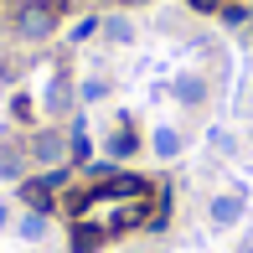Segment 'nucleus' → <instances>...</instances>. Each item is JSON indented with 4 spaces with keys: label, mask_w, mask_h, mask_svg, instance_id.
Masks as SVG:
<instances>
[{
    "label": "nucleus",
    "mask_w": 253,
    "mask_h": 253,
    "mask_svg": "<svg viewBox=\"0 0 253 253\" xmlns=\"http://www.w3.org/2000/svg\"><path fill=\"white\" fill-rule=\"evenodd\" d=\"M103 227H93V222H73V253H98L103 248Z\"/></svg>",
    "instance_id": "obj_4"
},
{
    "label": "nucleus",
    "mask_w": 253,
    "mask_h": 253,
    "mask_svg": "<svg viewBox=\"0 0 253 253\" xmlns=\"http://www.w3.org/2000/svg\"><path fill=\"white\" fill-rule=\"evenodd\" d=\"M103 93H109V83H103V78H88V83H83V98H88V103H98Z\"/></svg>",
    "instance_id": "obj_11"
},
{
    "label": "nucleus",
    "mask_w": 253,
    "mask_h": 253,
    "mask_svg": "<svg viewBox=\"0 0 253 253\" xmlns=\"http://www.w3.org/2000/svg\"><path fill=\"white\" fill-rule=\"evenodd\" d=\"M207 217H212V227H233V222H243V191H222V197H212Z\"/></svg>",
    "instance_id": "obj_3"
},
{
    "label": "nucleus",
    "mask_w": 253,
    "mask_h": 253,
    "mask_svg": "<svg viewBox=\"0 0 253 253\" xmlns=\"http://www.w3.org/2000/svg\"><path fill=\"white\" fill-rule=\"evenodd\" d=\"M248 31H253V16H248Z\"/></svg>",
    "instance_id": "obj_15"
},
{
    "label": "nucleus",
    "mask_w": 253,
    "mask_h": 253,
    "mask_svg": "<svg viewBox=\"0 0 253 253\" xmlns=\"http://www.w3.org/2000/svg\"><path fill=\"white\" fill-rule=\"evenodd\" d=\"M150 150H155L160 160H176V155H181V134L170 129V124H160V129L150 134Z\"/></svg>",
    "instance_id": "obj_5"
},
{
    "label": "nucleus",
    "mask_w": 253,
    "mask_h": 253,
    "mask_svg": "<svg viewBox=\"0 0 253 253\" xmlns=\"http://www.w3.org/2000/svg\"><path fill=\"white\" fill-rule=\"evenodd\" d=\"M31 160H37V166H62V160H67V134L42 129L37 140H31Z\"/></svg>",
    "instance_id": "obj_2"
},
{
    "label": "nucleus",
    "mask_w": 253,
    "mask_h": 253,
    "mask_svg": "<svg viewBox=\"0 0 253 253\" xmlns=\"http://www.w3.org/2000/svg\"><path fill=\"white\" fill-rule=\"evenodd\" d=\"M0 181H21V155L16 150H0Z\"/></svg>",
    "instance_id": "obj_10"
},
{
    "label": "nucleus",
    "mask_w": 253,
    "mask_h": 253,
    "mask_svg": "<svg viewBox=\"0 0 253 253\" xmlns=\"http://www.w3.org/2000/svg\"><path fill=\"white\" fill-rule=\"evenodd\" d=\"M16 233L26 238V243H42V238H47V212H26L16 222Z\"/></svg>",
    "instance_id": "obj_7"
},
{
    "label": "nucleus",
    "mask_w": 253,
    "mask_h": 253,
    "mask_svg": "<svg viewBox=\"0 0 253 253\" xmlns=\"http://www.w3.org/2000/svg\"><path fill=\"white\" fill-rule=\"evenodd\" d=\"M134 150H140V140H134V129H129V124H119V129L109 134V155H114V160H124V155H134Z\"/></svg>",
    "instance_id": "obj_6"
},
{
    "label": "nucleus",
    "mask_w": 253,
    "mask_h": 253,
    "mask_svg": "<svg viewBox=\"0 0 253 253\" xmlns=\"http://www.w3.org/2000/svg\"><path fill=\"white\" fill-rule=\"evenodd\" d=\"M191 10H222V0H191Z\"/></svg>",
    "instance_id": "obj_13"
},
{
    "label": "nucleus",
    "mask_w": 253,
    "mask_h": 253,
    "mask_svg": "<svg viewBox=\"0 0 253 253\" xmlns=\"http://www.w3.org/2000/svg\"><path fill=\"white\" fill-rule=\"evenodd\" d=\"M5 222H10V207H5V202H0V227H5Z\"/></svg>",
    "instance_id": "obj_14"
},
{
    "label": "nucleus",
    "mask_w": 253,
    "mask_h": 253,
    "mask_svg": "<svg viewBox=\"0 0 253 253\" xmlns=\"http://www.w3.org/2000/svg\"><path fill=\"white\" fill-rule=\"evenodd\" d=\"M57 21H62V0H26L21 16H16V26H21L26 42H47L57 31Z\"/></svg>",
    "instance_id": "obj_1"
},
{
    "label": "nucleus",
    "mask_w": 253,
    "mask_h": 253,
    "mask_svg": "<svg viewBox=\"0 0 253 253\" xmlns=\"http://www.w3.org/2000/svg\"><path fill=\"white\" fill-rule=\"evenodd\" d=\"M93 31H98V21H93V16H83V21H78V26H73V42H88V37H93Z\"/></svg>",
    "instance_id": "obj_12"
},
{
    "label": "nucleus",
    "mask_w": 253,
    "mask_h": 253,
    "mask_svg": "<svg viewBox=\"0 0 253 253\" xmlns=\"http://www.w3.org/2000/svg\"><path fill=\"white\" fill-rule=\"evenodd\" d=\"M103 31H109V42H129V37H134V26H129L124 16H109V21H103Z\"/></svg>",
    "instance_id": "obj_9"
},
{
    "label": "nucleus",
    "mask_w": 253,
    "mask_h": 253,
    "mask_svg": "<svg viewBox=\"0 0 253 253\" xmlns=\"http://www.w3.org/2000/svg\"><path fill=\"white\" fill-rule=\"evenodd\" d=\"M202 93H207L202 78H191V73H186V78H176V98H181V103H202Z\"/></svg>",
    "instance_id": "obj_8"
}]
</instances>
